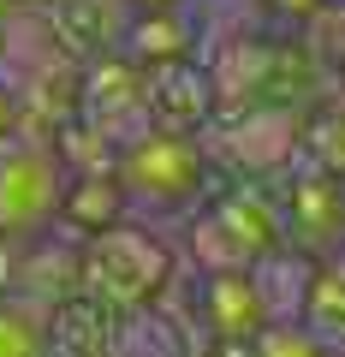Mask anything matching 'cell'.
Returning a JSON list of instances; mask_svg holds the SVG:
<instances>
[{"label": "cell", "instance_id": "1", "mask_svg": "<svg viewBox=\"0 0 345 357\" xmlns=\"http://www.w3.org/2000/svg\"><path fill=\"white\" fill-rule=\"evenodd\" d=\"M167 274H173V256H167L149 232L125 227V220L102 227L90 238V250H84V286L95 292V304L119 310V316L149 310L155 292L167 286Z\"/></svg>", "mask_w": 345, "mask_h": 357}, {"label": "cell", "instance_id": "2", "mask_svg": "<svg viewBox=\"0 0 345 357\" xmlns=\"http://www.w3.org/2000/svg\"><path fill=\"white\" fill-rule=\"evenodd\" d=\"M66 208V167L48 143L6 137L0 143V238H36Z\"/></svg>", "mask_w": 345, "mask_h": 357}, {"label": "cell", "instance_id": "3", "mask_svg": "<svg viewBox=\"0 0 345 357\" xmlns=\"http://www.w3.org/2000/svg\"><path fill=\"white\" fill-rule=\"evenodd\" d=\"M119 185H125V203L179 208L203 191V149L179 131H143L119 155Z\"/></svg>", "mask_w": 345, "mask_h": 357}, {"label": "cell", "instance_id": "4", "mask_svg": "<svg viewBox=\"0 0 345 357\" xmlns=\"http://www.w3.org/2000/svg\"><path fill=\"white\" fill-rule=\"evenodd\" d=\"M304 328L333 357L345 351V268H316V286H309V304H304Z\"/></svg>", "mask_w": 345, "mask_h": 357}, {"label": "cell", "instance_id": "5", "mask_svg": "<svg viewBox=\"0 0 345 357\" xmlns=\"http://www.w3.org/2000/svg\"><path fill=\"white\" fill-rule=\"evenodd\" d=\"M0 357H48V310L0 298Z\"/></svg>", "mask_w": 345, "mask_h": 357}, {"label": "cell", "instance_id": "6", "mask_svg": "<svg viewBox=\"0 0 345 357\" xmlns=\"http://www.w3.org/2000/svg\"><path fill=\"white\" fill-rule=\"evenodd\" d=\"M250 351H256V357H333L328 345L304 328V321H268V328L250 340Z\"/></svg>", "mask_w": 345, "mask_h": 357}, {"label": "cell", "instance_id": "7", "mask_svg": "<svg viewBox=\"0 0 345 357\" xmlns=\"http://www.w3.org/2000/svg\"><path fill=\"white\" fill-rule=\"evenodd\" d=\"M13 137V96H6V89H0V143Z\"/></svg>", "mask_w": 345, "mask_h": 357}]
</instances>
